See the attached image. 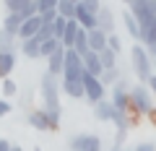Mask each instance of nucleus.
<instances>
[{
  "instance_id": "obj_18",
  "label": "nucleus",
  "mask_w": 156,
  "mask_h": 151,
  "mask_svg": "<svg viewBox=\"0 0 156 151\" xmlns=\"http://www.w3.org/2000/svg\"><path fill=\"white\" fill-rule=\"evenodd\" d=\"M78 31H81V26H78V21H76V18H70V21H68V26H65V34H62V39H60L65 50H73V42H76Z\"/></svg>"
},
{
  "instance_id": "obj_21",
  "label": "nucleus",
  "mask_w": 156,
  "mask_h": 151,
  "mask_svg": "<svg viewBox=\"0 0 156 151\" xmlns=\"http://www.w3.org/2000/svg\"><path fill=\"white\" fill-rule=\"evenodd\" d=\"M39 50H42V45L37 42V37H31V39H23V42H21V55L31 57V60H37V57H39Z\"/></svg>"
},
{
  "instance_id": "obj_29",
  "label": "nucleus",
  "mask_w": 156,
  "mask_h": 151,
  "mask_svg": "<svg viewBox=\"0 0 156 151\" xmlns=\"http://www.w3.org/2000/svg\"><path fill=\"white\" fill-rule=\"evenodd\" d=\"M120 78H122V73L117 70V68H112V70H104V73H101V78H99V81H101L104 86H115Z\"/></svg>"
},
{
  "instance_id": "obj_12",
  "label": "nucleus",
  "mask_w": 156,
  "mask_h": 151,
  "mask_svg": "<svg viewBox=\"0 0 156 151\" xmlns=\"http://www.w3.org/2000/svg\"><path fill=\"white\" fill-rule=\"evenodd\" d=\"M94 117L99 120V123H112V117H115V104H112L109 99H101L94 104Z\"/></svg>"
},
{
  "instance_id": "obj_45",
  "label": "nucleus",
  "mask_w": 156,
  "mask_h": 151,
  "mask_svg": "<svg viewBox=\"0 0 156 151\" xmlns=\"http://www.w3.org/2000/svg\"><path fill=\"white\" fill-rule=\"evenodd\" d=\"M122 151H130V149H122Z\"/></svg>"
},
{
  "instance_id": "obj_16",
  "label": "nucleus",
  "mask_w": 156,
  "mask_h": 151,
  "mask_svg": "<svg viewBox=\"0 0 156 151\" xmlns=\"http://www.w3.org/2000/svg\"><path fill=\"white\" fill-rule=\"evenodd\" d=\"M107 37H109V34H104L101 29H91L89 31V50L91 52H101L107 47Z\"/></svg>"
},
{
  "instance_id": "obj_6",
  "label": "nucleus",
  "mask_w": 156,
  "mask_h": 151,
  "mask_svg": "<svg viewBox=\"0 0 156 151\" xmlns=\"http://www.w3.org/2000/svg\"><path fill=\"white\" fill-rule=\"evenodd\" d=\"M83 78V91H86V99L91 102V104H96V102L107 99V86L101 84L96 76H91V73H83L81 76Z\"/></svg>"
},
{
  "instance_id": "obj_19",
  "label": "nucleus",
  "mask_w": 156,
  "mask_h": 151,
  "mask_svg": "<svg viewBox=\"0 0 156 151\" xmlns=\"http://www.w3.org/2000/svg\"><path fill=\"white\" fill-rule=\"evenodd\" d=\"M26 123L31 125V128H37V130H50V123H47V112H44V110H34V112H29Z\"/></svg>"
},
{
  "instance_id": "obj_10",
  "label": "nucleus",
  "mask_w": 156,
  "mask_h": 151,
  "mask_svg": "<svg viewBox=\"0 0 156 151\" xmlns=\"http://www.w3.org/2000/svg\"><path fill=\"white\" fill-rule=\"evenodd\" d=\"M76 21L81 29H86V31H91V29H96V13H91L89 8H83L81 3L76 5Z\"/></svg>"
},
{
  "instance_id": "obj_26",
  "label": "nucleus",
  "mask_w": 156,
  "mask_h": 151,
  "mask_svg": "<svg viewBox=\"0 0 156 151\" xmlns=\"http://www.w3.org/2000/svg\"><path fill=\"white\" fill-rule=\"evenodd\" d=\"M57 13H60L62 18H76V3H70V0H57Z\"/></svg>"
},
{
  "instance_id": "obj_13",
  "label": "nucleus",
  "mask_w": 156,
  "mask_h": 151,
  "mask_svg": "<svg viewBox=\"0 0 156 151\" xmlns=\"http://www.w3.org/2000/svg\"><path fill=\"white\" fill-rule=\"evenodd\" d=\"M13 68H16V52L0 50V81H3V78H11Z\"/></svg>"
},
{
  "instance_id": "obj_22",
  "label": "nucleus",
  "mask_w": 156,
  "mask_h": 151,
  "mask_svg": "<svg viewBox=\"0 0 156 151\" xmlns=\"http://www.w3.org/2000/svg\"><path fill=\"white\" fill-rule=\"evenodd\" d=\"M99 55V63H101V68L104 70H112V68H117V52H112L109 47H104L101 52H96Z\"/></svg>"
},
{
  "instance_id": "obj_43",
  "label": "nucleus",
  "mask_w": 156,
  "mask_h": 151,
  "mask_svg": "<svg viewBox=\"0 0 156 151\" xmlns=\"http://www.w3.org/2000/svg\"><path fill=\"white\" fill-rule=\"evenodd\" d=\"M34 151H42V149H39V146H34Z\"/></svg>"
},
{
  "instance_id": "obj_38",
  "label": "nucleus",
  "mask_w": 156,
  "mask_h": 151,
  "mask_svg": "<svg viewBox=\"0 0 156 151\" xmlns=\"http://www.w3.org/2000/svg\"><path fill=\"white\" fill-rule=\"evenodd\" d=\"M146 86H148V91H151V94L156 96V73H154V76L148 78V84H146Z\"/></svg>"
},
{
  "instance_id": "obj_17",
  "label": "nucleus",
  "mask_w": 156,
  "mask_h": 151,
  "mask_svg": "<svg viewBox=\"0 0 156 151\" xmlns=\"http://www.w3.org/2000/svg\"><path fill=\"white\" fill-rule=\"evenodd\" d=\"M83 68H86V73H91V76H96V78H101V73H104L96 52H86L83 55Z\"/></svg>"
},
{
  "instance_id": "obj_40",
  "label": "nucleus",
  "mask_w": 156,
  "mask_h": 151,
  "mask_svg": "<svg viewBox=\"0 0 156 151\" xmlns=\"http://www.w3.org/2000/svg\"><path fill=\"white\" fill-rule=\"evenodd\" d=\"M11 151H23V149H21V146H18V143H13V149H11Z\"/></svg>"
},
{
  "instance_id": "obj_14",
  "label": "nucleus",
  "mask_w": 156,
  "mask_h": 151,
  "mask_svg": "<svg viewBox=\"0 0 156 151\" xmlns=\"http://www.w3.org/2000/svg\"><path fill=\"white\" fill-rule=\"evenodd\" d=\"M44 26V23H42V18L39 16H31V18H26V21H23V26H21V31H18V39H31V37H37V31L39 29Z\"/></svg>"
},
{
  "instance_id": "obj_1",
  "label": "nucleus",
  "mask_w": 156,
  "mask_h": 151,
  "mask_svg": "<svg viewBox=\"0 0 156 151\" xmlns=\"http://www.w3.org/2000/svg\"><path fill=\"white\" fill-rule=\"evenodd\" d=\"M42 96H44V112H47V123L50 130L60 128V115H62V104H60V84L55 76L44 73L42 76Z\"/></svg>"
},
{
  "instance_id": "obj_36",
  "label": "nucleus",
  "mask_w": 156,
  "mask_h": 151,
  "mask_svg": "<svg viewBox=\"0 0 156 151\" xmlns=\"http://www.w3.org/2000/svg\"><path fill=\"white\" fill-rule=\"evenodd\" d=\"M11 110H13V104L8 99H0V117H5V115H11Z\"/></svg>"
},
{
  "instance_id": "obj_25",
  "label": "nucleus",
  "mask_w": 156,
  "mask_h": 151,
  "mask_svg": "<svg viewBox=\"0 0 156 151\" xmlns=\"http://www.w3.org/2000/svg\"><path fill=\"white\" fill-rule=\"evenodd\" d=\"M60 47H62V42L52 37V39H47L44 45H42V50H39V57H44V60H47V57H52L57 50H60Z\"/></svg>"
},
{
  "instance_id": "obj_2",
  "label": "nucleus",
  "mask_w": 156,
  "mask_h": 151,
  "mask_svg": "<svg viewBox=\"0 0 156 151\" xmlns=\"http://www.w3.org/2000/svg\"><path fill=\"white\" fill-rule=\"evenodd\" d=\"M130 63H133V70L138 76V81L140 84H148V78L154 76V65H151V52L140 42H135L133 50H130Z\"/></svg>"
},
{
  "instance_id": "obj_27",
  "label": "nucleus",
  "mask_w": 156,
  "mask_h": 151,
  "mask_svg": "<svg viewBox=\"0 0 156 151\" xmlns=\"http://www.w3.org/2000/svg\"><path fill=\"white\" fill-rule=\"evenodd\" d=\"M65 26H68V18H62L60 13H57V18L50 23V29H52V37H55V39H62V34H65Z\"/></svg>"
},
{
  "instance_id": "obj_42",
  "label": "nucleus",
  "mask_w": 156,
  "mask_h": 151,
  "mask_svg": "<svg viewBox=\"0 0 156 151\" xmlns=\"http://www.w3.org/2000/svg\"><path fill=\"white\" fill-rule=\"evenodd\" d=\"M70 3H76V5H78V3H81V0H70Z\"/></svg>"
},
{
  "instance_id": "obj_33",
  "label": "nucleus",
  "mask_w": 156,
  "mask_h": 151,
  "mask_svg": "<svg viewBox=\"0 0 156 151\" xmlns=\"http://www.w3.org/2000/svg\"><path fill=\"white\" fill-rule=\"evenodd\" d=\"M34 3H37L39 13H42V11H55V8H57V0H34Z\"/></svg>"
},
{
  "instance_id": "obj_11",
  "label": "nucleus",
  "mask_w": 156,
  "mask_h": 151,
  "mask_svg": "<svg viewBox=\"0 0 156 151\" xmlns=\"http://www.w3.org/2000/svg\"><path fill=\"white\" fill-rule=\"evenodd\" d=\"M96 29H101L104 34H115V13L109 8L101 5L99 13H96Z\"/></svg>"
},
{
  "instance_id": "obj_37",
  "label": "nucleus",
  "mask_w": 156,
  "mask_h": 151,
  "mask_svg": "<svg viewBox=\"0 0 156 151\" xmlns=\"http://www.w3.org/2000/svg\"><path fill=\"white\" fill-rule=\"evenodd\" d=\"M133 151H156V143H151V141H140Z\"/></svg>"
},
{
  "instance_id": "obj_39",
  "label": "nucleus",
  "mask_w": 156,
  "mask_h": 151,
  "mask_svg": "<svg viewBox=\"0 0 156 151\" xmlns=\"http://www.w3.org/2000/svg\"><path fill=\"white\" fill-rule=\"evenodd\" d=\"M11 149H13V143H11V141L0 138V151H11Z\"/></svg>"
},
{
  "instance_id": "obj_23",
  "label": "nucleus",
  "mask_w": 156,
  "mask_h": 151,
  "mask_svg": "<svg viewBox=\"0 0 156 151\" xmlns=\"http://www.w3.org/2000/svg\"><path fill=\"white\" fill-rule=\"evenodd\" d=\"M73 50H76L81 57H83L86 52H91V50H89V31H86V29H81V31H78L76 42H73Z\"/></svg>"
},
{
  "instance_id": "obj_8",
  "label": "nucleus",
  "mask_w": 156,
  "mask_h": 151,
  "mask_svg": "<svg viewBox=\"0 0 156 151\" xmlns=\"http://www.w3.org/2000/svg\"><path fill=\"white\" fill-rule=\"evenodd\" d=\"M60 91L70 99H86L83 78H60Z\"/></svg>"
},
{
  "instance_id": "obj_35",
  "label": "nucleus",
  "mask_w": 156,
  "mask_h": 151,
  "mask_svg": "<svg viewBox=\"0 0 156 151\" xmlns=\"http://www.w3.org/2000/svg\"><path fill=\"white\" fill-rule=\"evenodd\" d=\"M81 5H83V8H89L91 13H99V8H101V0H81Z\"/></svg>"
},
{
  "instance_id": "obj_34",
  "label": "nucleus",
  "mask_w": 156,
  "mask_h": 151,
  "mask_svg": "<svg viewBox=\"0 0 156 151\" xmlns=\"http://www.w3.org/2000/svg\"><path fill=\"white\" fill-rule=\"evenodd\" d=\"M47 39H52V29H50V26H42V29L37 31V42H39V45H44Z\"/></svg>"
},
{
  "instance_id": "obj_28",
  "label": "nucleus",
  "mask_w": 156,
  "mask_h": 151,
  "mask_svg": "<svg viewBox=\"0 0 156 151\" xmlns=\"http://www.w3.org/2000/svg\"><path fill=\"white\" fill-rule=\"evenodd\" d=\"M8 8V13H23L29 5H31V0H3Z\"/></svg>"
},
{
  "instance_id": "obj_41",
  "label": "nucleus",
  "mask_w": 156,
  "mask_h": 151,
  "mask_svg": "<svg viewBox=\"0 0 156 151\" xmlns=\"http://www.w3.org/2000/svg\"><path fill=\"white\" fill-rule=\"evenodd\" d=\"M112 151H122V149H120V146H112Z\"/></svg>"
},
{
  "instance_id": "obj_24",
  "label": "nucleus",
  "mask_w": 156,
  "mask_h": 151,
  "mask_svg": "<svg viewBox=\"0 0 156 151\" xmlns=\"http://www.w3.org/2000/svg\"><path fill=\"white\" fill-rule=\"evenodd\" d=\"M140 45H143L148 52H154V50H156V21L143 31V37H140Z\"/></svg>"
},
{
  "instance_id": "obj_44",
  "label": "nucleus",
  "mask_w": 156,
  "mask_h": 151,
  "mask_svg": "<svg viewBox=\"0 0 156 151\" xmlns=\"http://www.w3.org/2000/svg\"><path fill=\"white\" fill-rule=\"evenodd\" d=\"M151 55H156V50H154V52H151Z\"/></svg>"
},
{
  "instance_id": "obj_32",
  "label": "nucleus",
  "mask_w": 156,
  "mask_h": 151,
  "mask_svg": "<svg viewBox=\"0 0 156 151\" xmlns=\"http://www.w3.org/2000/svg\"><path fill=\"white\" fill-rule=\"evenodd\" d=\"M107 47H109L112 52H117V55H120V52H122V39H120L117 34H109V37H107Z\"/></svg>"
},
{
  "instance_id": "obj_31",
  "label": "nucleus",
  "mask_w": 156,
  "mask_h": 151,
  "mask_svg": "<svg viewBox=\"0 0 156 151\" xmlns=\"http://www.w3.org/2000/svg\"><path fill=\"white\" fill-rule=\"evenodd\" d=\"M0 50H11V52H16V39H13V37H8L3 29H0Z\"/></svg>"
},
{
  "instance_id": "obj_4",
  "label": "nucleus",
  "mask_w": 156,
  "mask_h": 151,
  "mask_svg": "<svg viewBox=\"0 0 156 151\" xmlns=\"http://www.w3.org/2000/svg\"><path fill=\"white\" fill-rule=\"evenodd\" d=\"M130 112L135 115H151L154 112V94L146 84H138L130 89Z\"/></svg>"
},
{
  "instance_id": "obj_5",
  "label": "nucleus",
  "mask_w": 156,
  "mask_h": 151,
  "mask_svg": "<svg viewBox=\"0 0 156 151\" xmlns=\"http://www.w3.org/2000/svg\"><path fill=\"white\" fill-rule=\"evenodd\" d=\"M70 151H104L101 149V138L96 133H76L68 141Z\"/></svg>"
},
{
  "instance_id": "obj_9",
  "label": "nucleus",
  "mask_w": 156,
  "mask_h": 151,
  "mask_svg": "<svg viewBox=\"0 0 156 151\" xmlns=\"http://www.w3.org/2000/svg\"><path fill=\"white\" fill-rule=\"evenodd\" d=\"M23 21H26V18H23L21 13H5V18H3V31H5L8 37H13V39H18V31H21Z\"/></svg>"
},
{
  "instance_id": "obj_15",
  "label": "nucleus",
  "mask_w": 156,
  "mask_h": 151,
  "mask_svg": "<svg viewBox=\"0 0 156 151\" xmlns=\"http://www.w3.org/2000/svg\"><path fill=\"white\" fill-rule=\"evenodd\" d=\"M62 65H65V47H60L52 57H47V73L57 78V76H62Z\"/></svg>"
},
{
  "instance_id": "obj_20",
  "label": "nucleus",
  "mask_w": 156,
  "mask_h": 151,
  "mask_svg": "<svg viewBox=\"0 0 156 151\" xmlns=\"http://www.w3.org/2000/svg\"><path fill=\"white\" fill-rule=\"evenodd\" d=\"M122 23H125V29H128L130 37H133L135 42H140V26H138V21H135V16H133L130 11L122 13Z\"/></svg>"
},
{
  "instance_id": "obj_3",
  "label": "nucleus",
  "mask_w": 156,
  "mask_h": 151,
  "mask_svg": "<svg viewBox=\"0 0 156 151\" xmlns=\"http://www.w3.org/2000/svg\"><path fill=\"white\" fill-rule=\"evenodd\" d=\"M125 3H128L130 13L135 16L140 26V37H143V31L156 21V0H125Z\"/></svg>"
},
{
  "instance_id": "obj_30",
  "label": "nucleus",
  "mask_w": 156,
  "mask_h": 151,
  "mask_svg": "<svg viewBox=\"0 0 156 151\" xmlns=\"http://www.w3.org/2000/svg\"><path fill=\"white\" fill-rule=\"evenodd\" d=\"M0 94H3V96H16L18 94V84L13 78H3V84H0Z\"/></svg>"
},
{
  "instance_id": "obj_7",
  "label": "nucleus",
  "mask_w": 156,
  "mask_h": 151,
  "mask_svg": "<svg viewBox=\"0 0 156 151\" xmlns=\"http://www.w3.org/2000/svg\"><path fill=\"white\" fill-rule=\"evenodd\" d=\"M86 73L83 68V57L76 50H65V65H62V78H81Z\"/></svg>"
}]
</instances>
